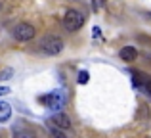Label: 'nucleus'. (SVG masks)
<instances>
[{"label": "nucleus", "instance_id": "f257e3e1", "mask_svg": "<svg viewBox=\"0 0 151 138\" xmlns=\"http://www.w3.org/2000/svg\"><path fill=\"white\" fill-rule=\"evenodd\" d=\"M40 48L42 52H46L48 56H58L63 50V40L58 35H44L40 40Z\"/></svg>", "mask_w": 151, "mask_h": 138}, {"label": "nucleus", "instance_id": "f03ea898", "mask_svg": "<svg viewBox=\"0 0 151 138\" xmlns=\"http://www.w3.org/2000/svg\"><path fill=\"white\" fill-rule=\"evenodd\" d=\"M12 35H14V38H15V40H19V42H29V40H33V38H35L37 29H35L31 23L21 21V23H17V25L14 27Z\"/></svg>", "mask_w": 151, "mask_h": 138}, {"label": "nucleus", "instance_id": "7ed1b4c3", "mask_svg": "<svg viewBox=\"0 0 151 138\" xmlns=\"http://www.w3.org/2000/svg\"><path fill=\"white\" fill-rule=\"evenodd\" d=\"M84 25V15L81 14L78 10H69L65 15H63V27L67 31H78L81 27Z\"/></svg>", "mask_w": 151, "mask_h": 138}, {"label": "nucleus", "instance_id": "20e7f679", "mask_svg": "<svg viewBox=\"0 0 151 138\" xmlns=\"http://www.w3.org/2000/svg\"><path fill=\"white\" fill-rule=\"evenodd\" d=\"M38 100L50 109H58V108H61V105L65 104V98H63V94L59 92V90H54V92L46 94V96H40Z\"/></svg>", "mask_w": 151, "mask_h": 138}, {"label": "nucleus", "instance_id": "39448f33", "mask_svg": "<svg viewBox=\"0 0 151 138\" xmlns=\"http://www.w3.org/2000/svg\"><path fill=\"white\" fill-rule=\"evenodd\" d=\"M52 123H54L55 129H61V131H67V129H71V119L67 113L63 111H58L54 117H52Z\"/></svg>", "mask_w": 151, "mask_h": 138}, {"label": "nucleus", "instance_id": "423d86ee", "mask_svg": "<svg viewBox=\"0 0 151 138\" xmlns=\"http://www.w3.org/2000/svg\"><path fill=\"white\" fill-rule=\"evenodd\" d=\"M119 56H121V60L122 61H136V58H138V50H136V46H122L121 48V52H119Z\"/></svg>", "mask_w": 151, "mask_h": 138}, {"label": "nucleus", "instance_id": "0eeeda50", "mask_svg": "<svg viewBox=\"0 0 151 138\" xmlns=\"http://www.w3.org/2000/svg\"><path fill=\"white\" fill-rule=\"evenodd\" d=\"M12 117V105L6 102H0V123H6Z\"/></svg>", "mask_w": 151, "mask_h": 138}, {"label": "nucleus", "instance_id": "6e6552de", "mask_svg": "<svg viewBox=\"0 0 151 138\" xmlns=\"http://www.w3.org/2000/svg\"><path fill=\"white\" fill-rule=\"evenodd\" d=\"M14 138H35L27 129H15L14 131Z\"/></svg>", "mask_w": 151, "mask_h": 138}, {"label": "nucleus", "instance_id": "1a4fd4ad", "mask_svg": "<svg viewBox=\"0 0 151 138\" xmlns=\"http://www.w3.org/2000/svg\"><path fill=\"white\" fill-rule=\"evenodd\" d=\"M12 77H14V69L12 67L0 69V81H8V79H12Z\"/></svg>", "mask_w": 151, "mask_h": 138}, {"label": "nucleus", "instance_id": "9d476101", "mask_svg": "<svg viewBox=\"0 0 151 138\" xmlns=\"http://www.w3.org/2000/svg\"><path fill=\"white\" fill-rule=\"evenodd\" d=\"M50 132H52V136H54V138H67V134H65V132H63L61 129H55L54 125L50 127Z\"/></svg>", "mask_w": 151, "mask_h": 138}, {"label": "nucleus", "instance_id": "9b49d317", "mask_svg": "<svg viewBox=\"0 0 151 138\" xmlns=\"http://www.w3.org/2000/svg\"><path fill=\"white\" fill-rule=\"evenodd\" d=\"M88 79H90V73H88V71H81V73H78V85H86V82H88Z\"/></svg>", "mask_w": 151, "mask_h": 138}, {"label": "nucleus", "instance_id": "f8f14e48", "mask_svg": "<svg viewBox=\"0 0 151 138\" xmlns=\"http://www.w3.org/2000/svg\"><path fill=\"white\" fill-rule=\"evenodd\" d=\"M142 88L145 90V94H151V79H147V81L142 85Z\"/></svg>", "mask_w": 151, "mask_h": 138}, {"label": "nucleus", "instance_id": "ddd939ff", "mask_svg": "<svg viewBox=\"0 0 151 138\" xmlns=\"http://www.w3.org/2000/svg\"><path fill=\"white\" fill-rule=\"evenodd\" d=\"M12 90L8 88V86H0V96H6V94H10Z\"/></svg>", "mask_w": 151, "mask_h": 138}, {"label": "nucleus", "instance_id": "4468645a", "mask_svg": "<svg viewBox=\"0 0 151 138\" xmlns=\"http://www.w3.org/2000/svg\"><path fill=\"white\" fill-rule=\"evenodd\" d=\"M147 17H151V12H149V14H147Z\"/></svg>", "mask_w": 151, "mask_h": 138}, {"label": "nucleus", "instance_id": "2eb2a0df", "mask_svg": "<svg viewBox=\"0 0 151 138\" xmlns=\"http://www.w3.org/2000/svg\"><path fill=\"white\" fill-rule=\"evenodd\" d=\"M75 2H81V0H75Z\"/></svg>", "mask_w": 151, "mask_h": 138}]
</instances>
